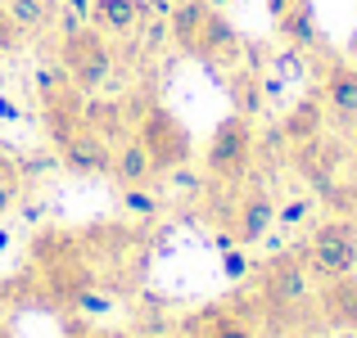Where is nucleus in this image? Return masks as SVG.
<instances>
[{"label":"nucleus","mask_w":357,"mask_h":338,"mask_svg":"<svg viewBox=\"0 0 357 338\" xmlns=\"http://www.w3.org/2000/svg\"><path fill=\"white\" fill-rule=\"evenodd\" d=\"M298 257H303L312 284H326L335 275L357 271V217H331V221L312 225Z\"/></svg>","instance_id":"obj_1"},{"label":"nucleus","mask_w":357,"mask_h":338,"mask_svg":"<svg viewBox=\"0 0 357 338\" xmlns=\"http://www.w3.org/2000/svg\"><path fill=\"white\" fill-rule=\"evenodd\" d=\"M59 68L68 72V81H73L77 95L100 90L109 81V72H114V54H109L105 32H96V27H77V32H68L63 45H59Z\"/></svg>","instance_id":"obj_2"},{"label":"nucleus","mask_w":357,"mask_h":338,"mask_svg":"<svg viewBox=\"0 0 357 338\" xmlns=\"http://www.w3.org/2000/svg\"><path fill=\"white\" fill-rule=\"evenodd\" d=\"M253 149H258V131H253V118L244 113H231L213 127V140H208V176L213 181H240L253 163Z\"/></svg>","instance_id":"obj_3"},{"label":"nucleus","mask_w":357,"mask_h":338,"mask_svg":"<svg viewBox=\"0 0 357 338\" xmlns=\"http://www.w3.org/2000/svg\"><path fill=\"white\" fill-rule=\"evenodd\" d=\"M258 293H262V307H267L271 316H285V312H294V307H303L307 293H312V275H307L303 257H298V252H276V257L258 271Z\"/></svg>","instance_id":"obj_4"},{"label":"nucleus","mask_w":357,"mask_h":338,"mask_svg":"<svg viewBox=\"0 0 357 338\" xmlns=\"http://www.w3.org/2000/svg\"><path fill=\"white\" fill-rule=\"evenodd\" d=\"M136 140L149 149V158H154L158 172H172V167L190 163V131H185L167 108H149L145 118H140V127H136Z\"/></svg>","instance_id":"obj_5"},{"label":"nucleus","mask_w":357,"mask_h":338,"mask_svg":"<svg viewBox=\"0 0 357 338\" xmlns=\"http://www.w3.org/2000/svg\"><path fill=\"white\" fill-rule=\"evenodd\" d=\"M54 149H59V167L73 176H109V163H114L109 140L100 131H91L86 122L77 131H68L63 140H54Z\"/></svg>","instance_id":"obj_6"},{"label":"nucleus","mask_w":357,"mask_h":338,"mask_svg":"<svg viewBox=\"0 0 357 338\" xmlns=\"http://www.w3.org/2000/svg\"><path fill=\"white\" fill-rule=\"evenodd\" d=\"M340 163H344V149L335 145V140H326V136L294 145V167H298V176H303V181L312 185L321 199L335 190V185H340Z\"/></svg>","instance_id":"obj_7"},{"label":"nucleus","mask_w":357,"mask_h":338,"mask_svg":"<svg viewBox=\"0 0 357 338\" xmlns=\"http://www.w3.org/2000/svg\"><path fill=\"white\" fill-rule=\"evenodd\" d=\"M321 104L340 127H357V68L353 59H331L321 72Z\"/></svg>","instance_id":"obj_8"},{"label":"nucleus","mask_w":357,"mask_h":338,"mask_svg":"<svg viewBox=\"0 0 357 338\" xmlns=\"http://www.w3.org/2000/svg\"><path fill=\"white\" fill-rule=\"evenodd\" d=\"M276 225V199H271L262 185H249V190L240 194L236 212H231V234H236V243H258L262 234Z\"/></svg>","instance_id":"obj_9"},{"label":"nucleus","mask_w":357,"mask_h":338,"mask_svg":"<svg viewBox=\"0 0 357 338\" xmlns=\"http://www.w3.org/2000/svg\"><path fill=\"white\" fill-rule=\"evenodd\" d=\"M190 54L204 59V63H231V59H236V54H240V32L231 27V18L213 9V14L204 18V32H199V41H195Z\"/></svg>","instance_id":"obj_10"},{"label":"nucleus","mask_w":357,"mask_h":338,"mask_svg":"<svg viewBox=\"0 0 357 338\" xmlns=\"http://www.w3.org/2000/svg\"><path fill=\"white\" fill-rule=\"evenodd\" d=\"M321 316L340 330L357 334V271L349 275H335L321 284Z\"/></svg>","instance_id":"obj_11"},{"label":"nucleus","mask_w":357,"mask_h":338,"mask_svg":"<svg viewBox=\"0 0 357 338\" xmlns=\"http://www.w3.org/2000/svg\"><path fill=\"white\" fill-rule=\"evenodd\" d=\"M109 176H114L118 185H149L158 176L154 158H149V149L140 145L136 136H127L122 145L114 149V163H109Z\"/></svg>","instance_id":"obj_12"},{"label":"nucleus","mask_w":357,"mask_h":338,"mask_svg":"<svg viewBox=\"0 0 357 338\" xmlns=\"http://www.w3.org/2000/svg\"><path fill=\"white\" fill-rule=\"evenodd\" d=\"M326 104H321V95H307V99H298L294 108L285 113V122H280V136L289 140V145H303V140H317L326 131Z\"/></svg>","instance_id":"obj_13"},{"label":"nucleus","mask_w":357,"mask_h":338,"mask_svg":"<svg viewBox=\"0 0 357 338\" xmlns=\"http://www.w3.org/2000/svg\"><path fill=\"white\" fill-rule=\"evenodd\" d=\"M91 27L105 36H131L140 27V0H91Z\"/></svg>","instance_id":"obj_14"},{"label":"nucleus","mask_w":357,"mask_h":338,"mask_svg":"<svg viewBox=\"0 0 357 338\" xmlns=\"http://www.w3.org/2000/svg\"><path fill=\"white\" fill-rule=\"evenodd\" d=\"M213 14V5L208 0H176L172 9H167V36H172L176 45H181L185 54L195 50V41H199V32H204V18Z\"/></svg>","instance_id":"obj_15"},{"label":"nucleus","mask_w":357,"mask_h":338,"mask_svg":"<svg viewBox=\"0 0 357 338\" xmlns=\"http://www.w3.org/2000/svg\"><path fill=\"white\" fill-rule=\"evenodd\" d=\"M190 334L195 338H258L244 316H236L231 307H208V312H199L190 321Z\"/></svg>","instance_id":"obj_16"},{"label":"nucleus","mask_w":357,"mask_h":338,"mask_svg":"<svg viewBox=\"0 0 357 338\" xmlns=\"http://www.w3.org/2000/svg\"><path fill=\"white\" fill-rule=\"evenodd\" d=\"M276 27H280V36H285L294 50H312L317 45V9H312V0H298L294 9H285V14L276 18Z\"/></svg>","instance_id":"obj_17"},{"label":"nucleus","mask_w":357,"mask_h":338,"mask_svg":"<svg viewBox=\"0 0 357 338\" xmlns=\"http://www.w3.org/2000/svg\"><path fill=\"white\" fill-rule=\"evenodd\" d=\"M5 14L14 18L18 32H41V27H50L54 18V0H5Z\"/></svg>","instance_id":"obj_18"},{"label":"nucleus","mask_w":357,"mask_h":338,"mask_svg":"<svg viewBox=\"0 0 357 338\" xmlns=\"http://www.w3.org/2000/svg\"><path fill=\"white\" fill-rule=\"evenodd\" d=\"M262 95H267V86H262L258 72H240V77H231V99H236V113H244V118H253V113L262 108Z\"/></svg>","instance_id":"obj_19"},{"label":"nucleus","mask_w":357,"mask_h":338,"mask_svg":"<svg viewBox=\"0 0 357 338\" xmlns=\"http://www.w3.org/2000/svg\"><path fill=\"white\" fill-rule=\"evenodd\" d=\"M18 194H23V172L14 163H0V217L18 208Z\"/></svg>","instance_id":"obj_20"},{"label":"nucleus","mask_w":357,"mask_h":338,"mask_svg":"<svg viewBox=\"0 0 357 338\" xmlns=\"http://www.w3.org/2000/svg\"><path fill=\"white\" fill-rule=\"evenodd\" d=\"M122 208H127L131 217H154L158 199L149 194V185H122Z\"/></svg>","instance_id":"obj_21"},{"label":"nucleus","mask_w":357,"mask_h":338,"mask_svg":"<svg viewBox=\"0 0 357 338\" xmlns=\"http://www.w3.org/2000/svg\"><path fill=\"white\" fill-rule=\"evenodd\" d=\"M68 86H73V81H68V72H63V68H41V72H36V95H41V99L63 95Z\"/></svg>","instance_id":"obj_22"},{"label":"nucleus","mask_w":357,"mask_h":338,"mask_svg":"<svg viewBox=\"0 0 357 338\" xmlns=\"http://www.w3.org/2000/svg\"><path fill=\"white\" fill-rule=\"evenodd\" d=\"M307 212H312V199H289V203H280V208H276V221L280 225H303Z\"/></svg>","instance_id":"obj_23"},{"label":"nucleus","mask_w":357,"mask_h":338,"mask_svg":"<svg viewBox=\"0 0 357 338\" xmlns=\"http://www.w3.org/2000/svg\"><path fill=\"white\" fill-rule=\"evenodd\" d=\"M18 45H23V32L14 27V18H9L5 5H0V54H14Z\"/></svg>","instance_id":"obj_24"},{"label":"nucleus","mask_w":357,"mask_h":338,"mask_svg":"<svg viewBox=\"0 0 357 338\" xmlns=\"http://www.w3.org/2000/svg\"><path fill=\"white\" fill-rule=\"evenodd\" d=\"M222 266H227L231 280H240L244 271H249V257H244V252H236V248H227V252H222Z\"/></svg>","instance_id":"obj_25"},{"label":"nucleus","mask_w":357,"mask_h":338,"mask_svg":"<svg viewBox=\"0 0 357 338\" xmlns=\"http://www.w3.org/2000/svg\"><path fill=\"white\" fill-rule=\"evenodd\" d=\"M77 307H82V312H109V298H100V293H77Z\"/></svg>","instance_id":"obj_26"},{"label":"nucleus","mask_w":357,"mask_h":338,"mask_svg":"<svg viewBox=\"0 0 357 338\" xmlns=\"http://www.w3.org/2000/svg\"><path fill=\"white\" fill-rule=\"evenodd\" d=\"M63 9H73V14L91 18V0H63Z\"/></svg>","instance_id":"obj_27"},{"label":"nucleus","mask_w":357,"mask_h":338,"mask_svg":"<svg viewBox=\"0 0 357 338\" xmlns=\"http://www.w3.org/2000/svg\"><path fill=\"white\" fill-rule=\"evenodd\" d=\"M294 5H298V0H267L271 18H280V14H285V9H294Z\"/></svg>","instance_id":"obj_28"},{"label":"nucleus","mask_w":357,"mask_h":338,"mask_svg":"<svg viewBox=\"0 0 357 338\" xmlns=\"http://www.w3.org/2000/svg\"><path fill=\"white\" fill-rule=\"evenodd\" d=\"M0 118H5V122L18 118V104H14V99H0Z\"/></svg>","instance_id":"obj_29"},{"label":"nucleus","mask_w":357,"mask_h":338,"mask_svg":"<svg viewBox=\"0 0 357 338\" xmlns=\"http://www.w3.org/2000/svg\"><path fill=\"white\" fill-rule=\"evenodd\" d=\"M349 59H357V32H353V41H349Z\"/></svg>","instance_id":"obj_30"},{"label":"nucleus","mask_w":357,"mask_h":338,"mask_svg":"<svg viewBox=\"0 0 357 338\" xmlns=\"http://www.w3.org/2000/svg\"><path fill=\"white\" fill-rule=\"evenodd\" d=\"M353 158H357V136H353Z\"/></svg>","instance_id":"obj_31"},{"label":"nucleus","mask_w":357,"mask_h":338,"mask_svg":"<svg viewBox=\"0 0 357 338\" xmlns=\"http://www.w3.org/2000/svg\"><path fill=\"white\" fill-rule=\"evenodd\" d=\"M285 338H307V334H285Z\"/></svg>","instance_id":"obj_32"},{"label":"nucleus","mask_w":357,"mask_h":338,"mask_svg":"<svg viewBox=\"0 0 357 338\" xmlns=\"http://www.w3.org/2000/svg\"><path fill=\"white\" fill-rule=\"evenodd\" d=\"M353 217H357V208H353Z\"/></svg>","instance_id":"obj_33"}]
</instances>
